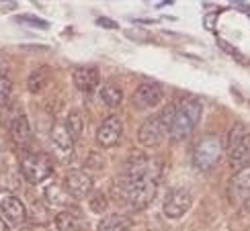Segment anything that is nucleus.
<instances>
[{"label":"nucleus","instance_id":"nucleus-1","mask_svg":"<svg viewBox=\"0 0 250 231\" xmlns=\"http://www.w3.org/2000/svg\"><path fill=\"white\" fill-rule=\"evenodd\" d=\"M162 176V162L148 155H135L127 162L123 172V192L133 209L148 207L158 191Z\"/></svg>","mask_w":250,"mask_h":231},{"label":"nucleus","instance_id":"nucleus-2","mask_svg":"<svg viewBox=\"0 0 250 231\" xmlns=\"http://www.w3.org/2000/svg\"><path fill=\"white\" fill-rule=\"evenodd\" d=\"M203 107L199 100L195 98H183L176 104H168L160 113V119L164 123L166 131L174 141H181L185 137H189L191 131L197 127V123L201 119Z\"/></svg>","mask_w":250,"mask_h":231},{"label":"nucleus","instance_id":"nucleus-3","mask_svg":"<svg viewBox=\"0 0 250 231\" xmlns=\"http://www.w3.org/2000/svg\"><path fill=\"white\" fill-rule=\"evenodd\" d=\"M226 154L228 162L236 172L250 166V131L246 129V125L236 123L230 129L226 141Z\"/></svg>","mask_w":250,"mask_h":231},{"label":"nucleus","instance_id":"nucleus-4","mask_svg":"<svg viewBox=\"0 0 250 231\" xmlns=\"http://www.w3.org/2000/svg\"><path fill=\"white\" fill-rule=\"evenodd\" d=\"M222 154H224V141L213 133L203 135L193 148V164L195 168L207 172L222 160Z\"/></svg>","mask_w":250,"mask_h":231},{"label":"nucleus","instance_id":"nucleus-5","mask_svg":"<svg viewBox=\"0 0 250 231\" xmlns=\"http://www.w3.org/2000/svg\"><path fill=\"white\" fill-rule=\"evenodd\" d=\"M21 172L31 184H39L47 180L54 172V162L47 154H27L21 160Z\"/></svg>","mask_w":250,"mask_h":231},{"label":"nucleus","instance_id":"nucleus-6","mask_svg":"<svg viewBox=\"0 0 250 231\" xmlns=\"http://www.w3.org/2000/svg\"><path fill=\"white\" fill-rule=\"evenodd\" d=\"M166 135H168V131H166L164 123L160 119V115H154V117H148L138 129V141L140 145H144V148H158V145H162V141L166 139Z\"/></svg>","mask_w":250,"mask_h":231},{"label":"nucleus","instance_id":"nucleus-7","mask_svg":"<svg viewBox=\"0 0 250 231\" xmlns=\"http://www.w3.org/2000/svg\"><path fill=\"white\" fill-rule=\"evenodd\" d=\"M193 205V196L185 188H172L162 201V211L168 219H181Z\"/></svg>","mask_w":250,"mask_h":231},{"label":"nucleus","instance_id":"nucleus-8","mask_svg":"<svg viewBox=\"0 0 250 231\" xmlns=\"http://www.w3.org/2000/svg\"><path fill=\"white\" fill-rule=\"evenodd\" d=\"M228 198L236 205H246L250 201V166L234 172L228 182Z\"/></svg>","mask_w":250,"mask_h":231},{"label":"nucleus","instance_id":"nucleus-9","mask_svg":"<svg viewBox=\"0 0 250 231\" xmlns=\"http://www.w3.org/2000/svg\"><path fill=\"white\" fill-rule=\"evenodd\" d=\"M162 96H164V90L158 82H142L135 88L131 102L135 104V109H152L162 100Z\"/></svg>","mask_w":250,"mask_h":231},{"label":"nucleus","instance_id":"nucleus-10","mask_svg":"<svg viewBox=\"0 0 250 231\" xmlns=\"http://www.w3.org/2000/svg\"><path fill=\"white\" fill-rule=\"evenodd\" d=\"M51 148L60 160H70L72 152H74V137L70 135L66 123H54L51 127Z\"/></svg>","mask_w":250,"mask_h":231},{"label":"nucleus","instance_id":"nucleus-11","mask_svg":"<svg viewBox=\"0 0 250 231\" xmlns=\"http://www.w3.org/2000/svg\"><path fill=\"white\" fill-rule=\"evenodd\" d=\"M64 188L72 198H84L92 191V176L84 170H72L64 178Z\"/></svg>","mask_w":250,"mask_h":231},{"label":"nucleus","instance_id":"nucleus-12","mask_svg":"<svg viewBox=\"0 0 250 231\" xmlns=\"http://www.w3.org/2000/svg\"><path fill=\"white\" fill-rule=\"evenodd\" d=\"M123 133V123L117 115H109V117L101 123V127L97 131V141L103 148H113L117 145Z\"/></svg>","mask_w":250,"mask_h":231},{"label":"nucleus","instance_id":"nucleus-13","mask_svg":"<svg viewBox=\"0 0 250 231\" xmlns=\"http://www.w3.org/2000/svg\"><path fill=\"white\" fill-rule=\"evenodd\" d=\"M0 215L8 225H21L27 219V209L17 196H4L0 203Z\"/></svg>","mask_w":250,"mask_h":231},{"label":"nucleus","instance_id":"nucleus-14","mask_svg":"<svg viewBox=\"0 0 250 231\" xmlns=\"http://www.w3.org/2000/svg\"><path fill=\"white\" fill-rule=\"evenodd\" d=\"M72 80H74V86L80 90V92H95L99 82H101V74L97 68L92 66H86V68H76L74 74H72Z\"/></svg>","mask_w":250,"mask_h":231},{"label":"nucleus","instance_id":"nucleus-15","mask_svg":"<svg viewBox=\"0 0 250 231\" xmlns=\"http://www.w3.org/2000/svg\"><path fill=\"white\" fill-rule=\"evenodd\" d=\"M10 139H13L19 148H23L31 141V127L27 117H17L10 123Z\"/></svg>","mask_w":250,"mask_h":231},{"label":"nucleus","instance_id":"nucleus-16","mask_svg":"<svg viewBox=\"0 0 250 231\" xmlns=\"http://www.w3.org/2000/svg\"><path fill=\"white\" fill-rule=\"evenodd\" d=\"M45 201L49 203V205H56V207H68L70 203H72V196L66 192V188H64V184H49L47 188H45Z\"/></svg>","mask_w":250,"mask_h":231},{"label":"nucleus","instance_id":"nucleus-17","mask_svg":"<svg viewBox=\"0 0 250 231\" xmlns=\"http://www.w3.org/2000/svg\"><path fill=\"white\" fill-rule=\"evenodd\" d=\"M129 229H131V221L127 217L119 215V213L107 215L99 223V231H129Z\"/></svg>","mask_w":250,"mask_h":231},{"label":"nucleus","instance_id":"nucleus-18","mask_svg":"<svg viewBox=\"0 0 250 231\" xmlns=\"http://www.w3.org/2000/svg\"><path fill=\"white\" fill-rule=\"evenodd\" d=\"M47 84H49V70H47V68H37V70H33V72L29 74L27 88H29V92L37 94V92L43 90Z\"/></svg>","mask_w":250,"mask_h":231},{"label":"nucleus","instance_id":"nucleus-19","mask_svg":"<svg viewBox=\"0 0 250 231\" xmlns=\"http://www.w3.org/2000/svg\"><path fill=\"white\" fill-rule=\"evenodd\" d=\"M101 98H103V102H105L107 107L115 109L123 100V92H121L119 86H115V84H107V86H103V90H101Z\"/></svg>","mask_w":250,"mask_h":231},{"label":"nucleus","instance_id":"nucleus-20","mask_svg":"<svg viewBox=\"0 0 250 231\" xmlns=\"http://www.w3.org/2000/svg\"><path fill=\"white\" fill-rule=\"evenodd\" d=\"M56 225H58L60 231H78L80 221H78L76 215L64 211V213H60V215L56 217Z\"/></svg>","mask_w":250,"mask_h":231},{"label":"nucleus","instance_id":"nucleus-21","mask_svg":"<svg viewBox=\"0 0 250 231\" xmlns=\"http://www.w3.org/2000/svg\"><path fill=\"white\" fill-rule=\"evenodd\" d=\"M66 127L70 131V135L74 139H78L80 135H82V129H84V123H82V115L78 111H72L68 115V121H66Z\"/></svg>","mask_w":250,"mask_h":231},{"label":"nucleus","instance_id":"nucleus-22","mask_svg":"<svg viewBox=\"0 0 250 231\" xmlns=\"http://www.w3.org/2000/svg\"><path fill=\"white\" fill-rule=\"evenodd\" d=\"M10 94H13V80L8 78L6 72L0 70V107L8 102Z\"/></svg>","mask_w":250,"mask_h":231},{"label":"nucleus","instance_id":"nucleus-23","mask_svg":"<svg viewBox=\"0 0 250 231\" xmlns=\"http://www.w3.org/2000/svg\"><path fill=\"white\" fill-rule=\"evenodd\" d=\"M90 209L92 211H97V213H103L107 209V201H105V194H101V192H97L95 196L90 198Z\"/></svg>","mask_w":250,"mask_h":231},{"label":"nucleus","instance_id":"nucleus-24","mask_svg":"<svg viewBox=\"0 0 250 231\" xmlns=\"http://www.w3.org/2000/svg\"><path fill=\"white\" fill-rule=\"evenodd\" d=\"M19 20H21V23L35 25V27H39V29H45V27H47V23H43V20H39V19H35V17H19Z\"/></svg>","mask_w":250,"mask_h":231},{"label":"nucleus","instance_id":"nucleus-25","mask_svg":"<svg viewBox=\"0 0 250 231\" xmlns=\"http://www.w3.org/2000/svg\"><path fill=\"white\" fill-rule=\"evenodd\" d=\"M99 25H103V27H111V29H115V27H117L115 23H109L107 19H99Z\"/></svg>","mask_w":250,"mask_h":231},{"label":"nucleus","instance_id":"nucleus-26","mask_svg":"<svg viewBox=\"0 0 250 231\" xmlns=\"http://www.w3.org/2000/svg\"><path fill=\"white\" fill-rule=\"evenodd\" d=\"M0 231H10V225L2 219V215H0Z\"/></svg>","mask_w":250,"mask_h":231}]
</instances>
